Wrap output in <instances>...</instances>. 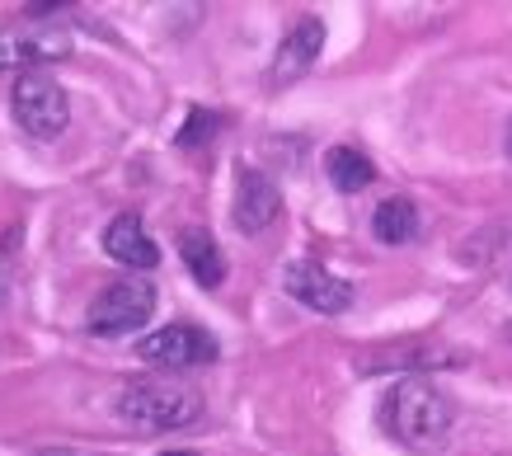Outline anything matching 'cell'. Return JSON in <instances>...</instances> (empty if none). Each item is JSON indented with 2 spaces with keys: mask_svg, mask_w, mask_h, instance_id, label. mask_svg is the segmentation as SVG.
Segmentation results:
<instances>
[{
  "mask_svg": "<svg viewBox=\"0 0 512 456\" xmlns=\"http://www.w3.org/2000/svg\"><path fill=\"white\" fill-rule=\"evenodd\" d=\"M278 212H282L278 184H273L264 170L245 165L240 179H235V226H240L245 236H259V231H268V226L278 221Z\"/></svg>",
  "mask_w": 512,
  "mask_h": 456,
  "instance_id": "9c48e42d",
  "label": "cell"
},
{
  "mask_svg": "<svg viewBox=\"0 0 512 456\" xmlns=\"http://www.w3.org/2000/svg\"><path fill=\"white\" fill-rule=\"evenodd\" d=\"M62 57H71V33L52 19H19L10 29H0V71H19V66L38 71Z\"/></svg>",
  "mask_w": 512,
  "mask_h": 456,
  "instance_id": "5b68a950",
  "label": "cell"
},
{
  "mask_svg": "<svg viewBox=\"0 0 512 456\" xmlns=\"http://www.w3.org/2000/svg\"><path fill=\"white\" fill-rule=\"evenodd\" d=\"M381 424H386V433L400 447H409V452H433V447H442L451 433V400L442 391H437L433 381L423 377H409V381H395L390 386V395L381 400Z\"/></svg>",
  "mask_w": 512,
  "mask_h": 456,
  "instance_id": "6da1fadb",
  "label": "cell"
},
{
  "mask_svg": "<svg viewBox=\"0 0 512 456\" xmlns=\"http://www.w3.org/2000/svg\"><path fill=\"white\" fill-rule=\"evenodd\" d=\"M325 174H329V184H334L339 193H362L376 179L372 160L362 156L357 146H334V151L325 156Z\"/></svg>",
  "mask_w": 512,
  "mask_h": 456,
  "instance_id": "4fadbf2b",
  "label": "cell"
},
{
  "mask_svg": "<svg viewBox=\"0 0 512 456\" xmlns=\"http://www.w3.org/2000/svg\"><path fill=\"white\" fill-rule=\"evenodd\" d=\"M221 127L217 113H207V109H193L188 113V123L184 132H179V146H202V142H212V132Z\"/></svg>",
  "mask_w": 512,
  "mask_h": 456,
  "instance_id": "5bb4252c",
  "label": "cell"
},
{
  "mask_svg": "<svg viewBox=\"0 0 512 456\" xmlns=\"http://www.w3.org/2000/svg\"><path fill=\"white\" fill-rule=\"evenodd\" d=\"M179 254H184L188 273H193V283L221 287V278H226V254H221V245L212 240V231L188 226L184 236H179Z\"/></svg>",
  "mask_w": 512,
  "mask_h": 456,
  "instance_id": "8fae6325",
  "label": "cell"
},
{
  "mask_svg": "<svg viewBox=\"0 0 512 456\" xmlns=\"http://www.w3.org/2000/svg\"><path fill=\"white\" fill-rule=\"evenodd\" d=\"M282 287H287L301 306H311V311H320V315H343L353 306V283H343L339 273H329L320 259H296V264H287Z\"/></svg>",
  "mask_w": 512,
  "mask_h": 456,
  "instance_id": "52a82bcc",
  "label": "cell"
},
{
  "mask_svg": "<svg viewBox=\"0 0 512 456\" xmlns=\"http://www.w3.org/2000/svg\"><path fill=\"white\" fill-rule=\"evenodd\" d=\"M508 156H512V127H508Z\"/></svg>",
  "mask_w": 512,
  "mask_h": 456,
  "instance_id": "e0dca14e",
  "label": "cell"
},
{
  "mask_svg": "<svg viewBox=\"0 0 512 456\" xmlns=\"http://www.w3.org/2000/svg\"><path fill=\"white\" fill-rule=\"evenodd\" d=\"M165 456H198V452H165Z\"/></svg>",
  "mask_w": 512,
  "mask_h": 456,
  "instance_id": "2e32d148",
  "label": "cell"
},
{
  "mask_svg": "<svg viewBox=\"0 0 512 456\" xmlns=\"http://www.w3.org/2000/svg\"><path fill=\"white\" fill-rule=\"evenodd\" d=\"M320 52H325V24H320L315 15L296 19L292 33H287V38L278 43V52H273L268 85H273V90H278V85H296V80L320 62Z\"/></svg>",
  "mask_w": 512,
  "mask_h": 456,
  "instance_id": "ba28073f",
  "label": "cell"
},
{
  "mask_svg": "<svg viewBox=\"0 0 512 456\" xmlns=\"http://www.w3.org/2000/svg\"><path fill=\"white\" fill-rule=\"evenodd\" d=\"M118 419L132 428H146V433H165V428H184L202 414L198 391L188 386H174V381L146 377V381H127L118 391Z\"/></svg>",
  "mask_w": 512,
  "mask_h": 456,
  "instance_id": "7a4b0ae2",
  "label": "cell"
},
{
  "mask_svg": "<svg viewBox=\"0 0 512 456\" xmlns=\"http://www.w3.org/2000/svg\"><path fill=\"white\" fill-rule=\"evenodd\" d=\"M372 236L381 245H409L419 236V207L409 198H386V203L372 212Z\"/></svg>",
  "mask_w": 512,
  "mask_h": 456,
  "instance_id": "7c38bea8",
  "label": "cell"
},
{
  "mask_svg": "<svg viewBox=\"0 0 512 456\" xmlns=\"http://www.w3.org/2000/svg\"><path fill=\"white\" fill-rule=\"evenodd\" d=\"M151 315H156V283H146V278H123V283H109L90 301L85 325H90V334L118 339V334L141 330Z\"/></svg>",
  "mask_w": 512,
  "mask_h": 456,
  "instance_id": "277c9868",
  "label": "cell"
},
{
  "mask_svg": "<svg viewBox=\"0 0 512 456\" xmlns=\"http://www.w3.org/2000/svg\"><path fill=\"white\" fill-rule=\"evenodd\" d=\"M104 254L118 259L123 268H137V273L160 264V245L146 236V226H141L137 212H123V217H113L109 226H104Z\"/></svg>",
  "mask_w": 512,
  "mask_h": 456,
  "instance_id": "30bf717a",
  "label": "cell"
},
{
  "mask_svg": "<svg viewBox=\"0 0 512 456\" xmlns=\"http://www.w3.org/2000/svg\"><path fill=\"white\" fill-rule=\"evenodd\" d=\"M137 358L151 362V367H170V372H179V367H202V362L217 358V339L207 330H198V325H165V330L141 339Z\"/></svg>",
  "mask_w": 512,
  "mask_h": 456,
  "instance_id": "8992f818",
  "label": "cell"
},
{
  "mask_svg": "<svg viewBox=\"0 0 512 456\" xmlns=\"http://www.w3.org/2000/svg\"><path fill=\"white\" fill-rule=\"evenodd\" d=\"M5 292H10V254L0 250V301H5Z\"/></svg>",
  "mask_w": 512,
  "mask_h": 456,
  "instance_id": "9a60e30c",
  "label": "cell"
},
{
  "mask_svg": "<svg viewBox=\"0 0 512 456\" xmlns=\"http://www.w3.org/2000/svg\"><path fill=\"white\" fill-rule=\"evenodd\" d=\"M10 109H15V123L38 137V142H52L62 137L66 123H71V104H66V90L47 71H24L15 80V95H10Z\"/></svg>",
  "mask_w": 512,
  "mask_h": 456,
  "instance_id": "3957f363",
  "label": "cell"
}]
</instances>
